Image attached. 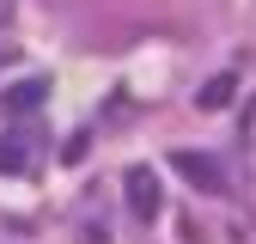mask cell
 <instances>
[{
    "label": "cell",
    "instance_id": "1",
    "mask_svg": "<svg viewBox=\"0 0 256 244\" xmlns=\"http://www.w3.org/2000/svg\"><path fill=\"white\" fill-rule=\"evenodd\" d=\"M171 165H177V177H189V183H196L202 196H226V165H214L208 152H177Z\"/></svg>",
    "mask_w": 256,
    "mask_h": 244
},
{
    "label": "cell",
    "instance_id": "2",
    "mask_svg": "<svg viewBox=\"0 0 256 244\" xmlns=\"http://www.w3.org/2000/svg\"><path fill=\"white\" fill-rule=\"evenodd\" d=\"M128 208H134L140 220H152V214H158V183H152V171H146V165L128 171Z\"/></svg>",
    "mask_w": 256,
    "mask_h": 244
},
{
    "label": "cell",
    "instance_id": "3",
    "mask_svg": "<svg viewBox=\"0 0 256 244\" xmlns=\"http://www.w3.org/2000/svg\"><path fill=\"white\" fill-rule=\"evenodd\" d=\"M232 86H238L232 74H214V80H208V86L196 92V104H202V110H220V104H226V98H232Z\"/></svg>",
    "mask_w": 256,
    "mask_h": 244
},
{
    "label": "cell",
    "instance_id": "4",
    "mask_svg": "<svg viewBox=\"0 0 256 244\" xmlns=\"http://www.w3.org/2000/svg\"><path fill=\"white\" fill-rule=\"evenodd\" d=\"M43 92H49L43 80H24V86H12V92H6V110H24V104L37 110V104H43Z\"/></svg>",
    "mask_w": 256,
    "mask_h": 244
},
{
    "label": "cell",
    "instance_id": "5",
    "mask_svg": "<svg viewBox=\"0 0 256 244\" xmlns=\"http://www.w3.org/2000/svg\"><path fill=\"white\" fill-rule=\"evenodd\" d=\"M12 140H18V134H12ZM12 140L0 146V171H30V165H37V152H30V146H12Z\"/></svg>",
    "mask_w": 256,
    "mask_h": 244
},
{
    "label": "cell",
    "instance_id": "6",
    "mask_svg": "<svg viewBox=\"0 0 256 244\" xmlns=\"http://www.w3.org/2000/svg\"><path fill=\"white\" fill-rule=\"evenodd\" d=\"M238 140L256 152V92H250V98H244V110H238Z\"/></svg>",
    "mask_w": 256,
    "mask_h": 244
},
{
    "label": "cell",
    "instance_id": "7",
    "mask_svg": "<svg viewBox=\"0 0 256 244\" xmlns=\"http://www.w3.org/2000/svg\"><path fill=\"white\" fill-rule=\"evenodd\" d=\"M6 12H12V0H0V18H6Z\"/></svg>",
    "mask_w": 256,
    "mask_h": 244
}]
</instances>
